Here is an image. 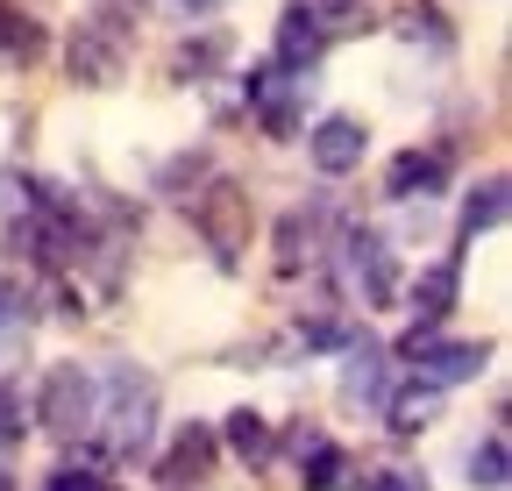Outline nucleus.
Segmentation results:
<instances>
[{
	"label": "nucleus",
	"instance_id": "1",
	"mask_svg": "<svg viewBox=\"0 0 512 491\" xmlns=\"http://www.w3.org/2000/svg\"><path fill=\"white\" fill-rule=\"evenodd\" d=\"M157 435V378L136 363H114L100 378V406H93V442L107 463H136Z\"/></svg>",
	"mask_w": 512,
	"mask_h": 491
},
{
	"label": "nucleus",
	"instance_id": "2",
	"mask_svg": "<svg viewBox=\"0 0 512 491\" xmlns=\"http://www.w3.org/2000/svg\"><path fill=\"white\" fill-rule=\"evenodd\" d=\"M185 214H192V228H200V242L214 250V264L221 271H242V250H249V228H256V214H249V193L235 186V178H207L200 193L185 200Z\"/></svg>",
	"mask_w": 512,
	"mask_h": 491
},
{
	"label": "nucleus",
	"instance_id": "3",
	"mask_svg": "<svg viewBox=\"0 0 512 491\" xmlns=\"http://www.w3.org/2000/svg\"><path fill=\"white\" fill-rule=\"evenodd\" d=\"M64 72H72V86H93V93L121 86V72H128V22L114 8L86 15L72 36H64Z\"/></svg>",
	"mask_w": 512,
	"mask_h": 491
},
{
	"label": "nucleus",
	"instance_id": "4",
	"mask_svg": "<svg viewBox=\"0 0 512 491\" xmlns=\"http://www.w3.org/2000/svg\"><path fill=\"white\" fill-rule=\"evenodd\" d=\"M93 406H100V378L86 363H50L29 420H43V435H57V442H79V435H93Z\"/></svg>",
	"mask_w": 512,
	"mask_h": 491
},
{
	"label": "nucleus",
	"instance_id": "5",
	"mask_svg": "<svg viewBox=\"0 0 512 491\" xmlns=\"http://www.w3.org/2000/svg\"><path fill=\"white\" fill-rule=\"evenodd\" d=\"M306 93H313V79L278 72V65H256V72L242 79V100H249L256 129H264L271 143H292V136L306 129Z\"/></svg>",
	"mask_w": 512,
	"mask_h": 491
},
{
	"label": "nucleus",
	"instance_id": "6",
	"mask_svg": "<svg viewBox=\"0 0 512 491\" xmlns=\"http://www.w3.org/2000/svg\"><path fill=\"white\" fill-rule=\"evenodd\" d=\"M335 250H342V278H349V292L363 299V314L399 299V257H392V242H384L377 228H342Z\"/></svg>",
	"mask_w": 512,
	"mask_h": 491
},
{
	"label": "nucleus",
	"instance_id": "7",
	"mask_svg": "<svg viewBox=\"0 0 512 491\" xmlns=\"http://www.w3.org/2000/svg\"><path fill=\"white\" fill-rule=\"evenodd\" d=\"M335 228H342V214H335V200H328V193H313V200L285 207V221H278V278L313 271V264H320V250H335Z\"/></svg>",
	"mask_w": 512,
	"mask_h": 491
},
{
	"label": "nucleus",
	"instance_id": "8",
	"mask_svg": "<svg viewBox=\"0 0 512 491\" xmlns=\"http://www.w3.org/2000/svg\"><path fill=\"white\" fill-rule=\"evenodd\" d=\"M392 356H406V363H413V378H420V385L448 392V385H470V378H484L491 342H448V335H420V342H406V349H392Z\"/></svg>",
	"mask_w": 512,
	"mask_h": 491
},
{
	"label": "nucleus",
	"instance_id": "9",
	"mask_svg": "<svg viewBox=\"0 0 512 491\" xmlns=\"http://www.w3.org/2000/svg\"><path fill=\"white\" fill-rule=\"evenodd\" d=\"M463 306V250H448V257H434V264H420V278H413V328H406V342H420V335H441V321ZM399 342V349H406Z\"/></svg>",
	"mask_w": 512,
	"mask_h": 491
},
{
	"label": "nucleus",
	"instance_id": "10",
	"mask_svg": "<svg viewBox=\"0 0 512 491\" xmlns=\"http://www.w3.org/2000/svg\"><path fill=\"white\" fill-rule=\"evenodd\" d=\"M448 178H456V150L448 143H413V150H399L392 164H384V200H434V193H448Z\"/></svg>",
	"mask_w": 512,
	"mask_h": 491
},
{
	"label": "nucleus",
	"instance_id": "11",
	"mask_svg": "<svg viewBox=\"0 0 512 491\" xmlns=\"http://www.w3.org/2000/svg\"><path fill=\"white\" fill-rule=\"evenodd\" d=\"M306 157H313L320 178H349L370 157V129H363L356 114H320L313 129H306Z\"/></svg>",
	"mask_w": 512,
	"mask_h": 491
},
{
	"label": "nucleus",
	"instance_id": "12",
	"mask_svg": "<svg viewBox=\"0 0 512 491\" xmlns=\"http://www.w3.org/2000/svg\"><path fill=\"white\" fill-rule=\"evenodd\" d=\"M214 456H221L214 427H207V420H185L178 435H171V449L157 456V484H164V491H200V484L214 477Z\"/></svg>",
	"mask_w": 512,
	"mask_h": 491
},
{
	"label": "nucleus",
	"instance_id": "13",
	"mask_svg": "<svg viewBox=\"0 0 512 491\" xmlns=\"http://www.w3.org/2000/svg\"><path fill=\"white\" fill-rule=\"evenodd\" d=\"M328 57V29H320L313 15V0H285V15H278V36H271V65L278 72H299L313 79V65Z\"/></svg>",
	"mask_w": 512,
	"mask_h": 491
},
{
	"label": "nucleus",
	"instance_id": "14",
	"mask_svg": "<svg viewBox=\"0 0 512 491\" xmlns=\"http://www.w3.org/2000/svg\"><path fill=\"white\" fill-rule=\"evenodd\" d=\"M392 399V349L349 335L342 342V406H384Z\"/></svg>",
	"mask_w": 512,
	"mask_h": 491
},
{
	"label": "nucleus",
	"instance_id": "15",
	"mask_svg": "<svg viewBox=\"0 0 512 491\" xmlns=\"http://www.w3.org/2000/svg\"><path fill=\"white\" fill-rule=\"evenodd\" d=\"M214 442H221L235 463H249V470H271V463H278V427L256 413V406H235V413L214 427Z\"/></svg>",
	"mask_w": 512,
	"mask_h": 491
},
{
	"label": "nucleus",
	"instance_id": "16",
	"mask_svg": "<svg viewBox=\"0 0 512 491\" xmlns=\"http://www.w3.org/2000/svg\"><path fill=\"white\" fill-rule=\"evenodd\" d=\"M228 57H235V36H228V29H200V36H185V43L171 50V79H178V86H207V79L228 72Z\"/></svg>",
	"mask_w": 512,
	"mask_h": 491
},
{
	"label": "nucleus",
	"instance_id": "17",
	"mask_svg": "<svg viewBox=\"0 0 512 491\" xmlns=\"http://www.w3.org/2000/svg\"><path fill=\"white\" fill-rule=\"evenodd\" d=\"M43 50H50V29L22 8V0H0V65H8V72H29Z\"/></svg>",
	"mask_w": 512,
	"mask_h": 491
},
{
	"label": "nucleus",
	"instance_id": "18",
	"mask_svg": "<svg viewBox=\"0 0 512 491\" xmlns=\"http://www.w3.org/2000/svg\"><path fill=\"white\" fill-rule=\"evenodd\" d=\"M392 36L413 43V50H427V57H448V50H456V22H448L434 0H406L399 22H392Z\"/></svg>",
	"mask_w": 512,
	"mask_h": 491
},
{
	"label": "nucleus",
	"instance_id": "19",
	"mask_svg": "<svg viewBox=\"0 0 512 491\" xmlns=\"http://www.w3.org/2000/svg\"><path fill=\"white\" fill-rule=\"evenodd\" d=\"M299 484H306V491H356L363 477H356V456H349V449H335L328 435H320V442L299 456Z\"/></svg>",
	"mask_w": 512,
	"mask_h": 491
},
{
	"label": "nucleus",
	"instance_id": "20",
	"mask_svg": "<svg viewBox=\"0 0 512 491\" xmlns=\"http://www.w3.org/2000/svg\"><path fill=\"white\" fill-rule=\"evenodd\" d=\"M434 413H441V392L434 385H406V392H392V399H384V427H392V435L399 442H413V435H427V427H434Z\"/></svg>",
	"mask_w": 512,
	"mask_h": 491
},
{
	"label": "nucleus",
	"instance_id": "21",
	"mask_svg": "<svg viewBox=\"0 0 512 491\" xmlns=\"http://www.w3.org/2000/svg\"><path fill=\"white\" fill-rule=\"evenodd\" d=\"M505 178H477V186L463 193V214H456V228H463V242H477V235H491L498 221H505Z\"/></svg>",
	"mask_w": 512,
	"mask_h": 491
},
{
	"label": "nucleus",
	"instance_id": "22",
	"mask_svg": "<svg viewBox=\"0 0 512 491\" xmlns=\"http://www.w3.org/2000/svg\"><path fill=\"white\" fill-rule=\"evenodd\" d=\"M470 484H477V491H505V484H512V449H505V427H491V435L470 449Z\"/></svg>",
	"mask_w": 512,
	"mask_h": 491
},
{
	"label": "nucleus",
	"instance_id": "23",
	"mask_svg": "<svg viewBox=\"0 0 512 491\" xmlns=\"http://www.w3.org/2000/svg\"><path fill=\"white\" fill-rule=\"evenodd\" d=\"M214 178V157L207 150H185V157H171L164 171H157V193H171V200H192Z\"/></svg>",
	"mask_w": 512,
	"mask_h": 491
},
{
	"label": "nucleus",
	"instance_id": "24",
	"mask_svg": "<svg viewBox=\"0 0 512 491\" xmlns=\"http://www.w3.org/2000/svg\"><path fill=\"white\" fill-rule=\"evenodd\" d=\"M313 15H320V29H328V43H335V36H370V29H377L370 0H313Z\"/></svg>",
	"mask_w": 512,
	"mask_h": 491
},
{
	"label": "nucleus",
	"instance_id": "25",
	"mask_svg": "<svg viewBox=\"0 0 512 491\" xmlns=\"http://www.w3.org/2000/svg\"><path fill=\"white\" fill-rule=\"evenodd\" d=\"M29 435V399H22V378H0V449H22Z\"/></svg>",
	"mask_w": 512,
	"mask_h": 491
},
{
	"label": "nucleus",
	"instance_id": "26",
	"mask_svg": "<svg viewBox=\"0 0 512 491\" xmlns=\"http://www.w3.org/2000/svg\"><path fill=\"white\" fill-rule=\"evenodd\" d=\"M43 491H107V477H100L93 463H64V470L43 477Z\"/></svg>",
	"mask_w": 512,
	"mask_h": 491
},
{
	"label": "nucleus",
	"instance_id": "27",
	"mask_svg": "<svg viewBox=\"0 0 512 491\" xmlns=\"http://www.w3.org/2000/svg\"><path fill=\"white\" fill-rule=\"evenodd\" d=\"M8 328H29V292H22V278H0V335Z\"/></svg>",
	"mask_w": 512,
	"mask_h": 491
},
{
	"label": "nucleus",
	"instance_id": "28",
	"mask_svg": "<svg viewBox=\"0 0 512 491\" xmlns=\"http://www.w3.org/2000/svg\"><path fill=\"white\" fill-rule=\"evenodd\" d=\"M356 491H427V477H413V470H377V477H363Z\"/></svg>",
	"mask_w": 512,
	"mask_h": 491
},
{
	"label": "nucleus",
	"instance_id": "29",
	"mask_svg": "<svg viewBox=\"0 0 512 491\" xmlns=\"http://www.w3.org/2000/svg\"><path fill=\"white\" fill-rule=\"evenodd\" d=\"M313 442H320V427H313V420H299V427H292V435H285V449H292V456H306Z\"/></svg>",
	"mask_w": 512,
	"mask_h": 491
},
{
	"label": "nucleus",
	"instance_id": "30",
	"mask_svg": "<svg viewBox=\"0 0 512 491\" xmlns=\"http://www.w3.org/2000/svg\"><path fill=\"white\" fill-rule=\"evenodd\" d=\"M178 15H214V8H228V0H171Z\"/></svg>",
	"mask_w": 512,
	"mask_h": 491
},
{
	"label": "nucleus",
	"instance_id": "31",
	"mask_svg": "<svg viewBox=\"0 0 512 491\" xmlns=\"http://www.w3.org/2000/svg\"><path fill=\"white\" fill-rule=\"evenodd\" d=\"M0 491H15V477H8V470H0Z\"/></svg>",
	"mask_w": 512,
	"mask_h": 491
}]
</instances>
